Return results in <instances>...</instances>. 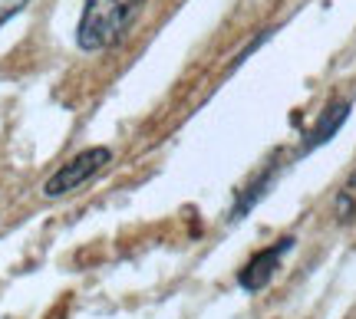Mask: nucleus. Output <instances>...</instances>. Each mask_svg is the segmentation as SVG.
<instances>
[{
	"mask_svg": "<svg viewBox=\"0 0 356 319\" xmlns=\"http://www.w3.org/2000/svg\"><path fill=\"white\" fill-rule=\"evenodd\" d=\"M145 0H83V17L76 26V43L86 53H102L126 37Z\"/></svg>",
	"mask_w": 356,
	"mask_h": 319,
	"instance_id": "nucleus-1",
	"label": "nucleus"
},
{
	"mask_svg": "<svg viewBox=\"0 0 356 319\" xmlns=\"http://www.w3.org/2000/svg\"><path fill=\"white\" fill-rule=\"evenodd\" d=\"M109 158H113L109 148H86V152H79L76 158H70L63 168H56L50 178H47L43 194H47V198H63V194L76 191V188H83V184L99 171V168L109 165Z\"/></svg>",
	"mask_w": 356,
	"mask_h": 319,
	"instance_id": "nucleus-2",
	"label": "nucleus"
},
{
	"mask_svg": "<svg viewBox=\"0 0 356 319\" xmlns=\"http://www.w3.org/2000/svg\"><path fill=\"white\" fill-rule=\"evenodd\" d=\"M291 247H293V237H280L277 243L264 247L261 254H254L244 264V270L238 273V283H241L244 290H251V293L264 290L267 283L274 280V273L280 270V260H284V254H287Z\"/></svg>",
	"mask_w": 356,
	"mask_h": 319,
	"instance_id": "nucleus-3",
	"label": "nucleus"
},
{
	"mask_svg": "<svg viewBox=\"0 0 356 319\" xmlns=\"http://www.w3.org/2000/svg\"><path fill=\"white\" fill-rule=\"evenodd\" d=\"M346 115H350V103H343V99H337V103H330L327 109H323V115L317 119V126L307 132L304 145H300V152H310V148H317V145H323L327 139H333V132L346 122Z\"/></svg>",
	"mask_w": 356,
	"mask_h": 319,
	"instance_id": "nucleus-4",
	"label": "nucleus"
},
{
	"mask_svg": "<svg viewBox=\"0 0 356 319\" xmlns=\"http://www.w3.org/2000/svg\"><path fill=\"white\" fill-rule=\"evenodd\" d=\"M333 217H337V224H353L356 221V168L333 198Z\"/></svg>",
	"mask_w": 356,
	"mask_h": 319,
	"instance_id": "nucleus-5",
	"label": "nucleus"
},
{
	"mask_svg": "<svg viewBox=\"0 0 356 319\" xmlns=\"http://www.w3.org/2000/svg\"><path fill=\"white\" fill-rule=\"evenodd\" d=\"M26 3H30V0H0V26L7 24L10 17H17V13L24 10Z\"/></svg>",
	"mask_w": 356,
	"mask_h": 319,
	"instance_id": "nucleus-6",
	"label": "nucleus"
}]
</instances>
